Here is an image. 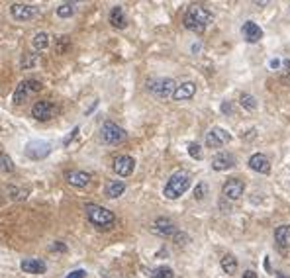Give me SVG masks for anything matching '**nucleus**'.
<instances>
[{
  "label": "nucleus",
  "instance_id": "obj_1",
  "mask_svg": "<svg viewBox=\"0 0 290 278\" xmlns=\"http://www.w3.org/2000/svg\"><path fill=\"white\" fill-rule=\"evenodd\" d=\"M212 22V12L202 4H190L185 14V28L194 34H204L206 26Z\"/></svg>",
  "mask_w": 290,
  "mask_h": 278
},
{
  "label": "nucleus",
  "instance_id": "obj_2",
  "mask_svg": "<svg viewBox=\"0 0 290 278\" xmlns=\"http://www.w3.org/2000/svg\"><path fill=\"white\" fill-rule=\"evenodd\" d=\"M190 175L186 173V171H177V173H173L171 175V179L167 180V184H165V190H163V194H165V198H169V200H177V198H181L188 188H190Z\"/></svg>",
  "mask_w": 290,
  "mask_h": 278
},
{
  "label": "nucleus",
  "instance_id": "obj_3",
  "mask_svg": "<svg viewBox=\"0 0 290 278\" xmlns=\"http://www.w3.org/2000/svg\"><path fill=\"white\" fill-rule=\"evenodd\" d=\"M84 212H86V218L92 225L100 227V229H110L114 223H116V216L114 212H110L108 208L104 206H98V204H86L84 206Z\"/></svg>",
  "mask_w": 290,
  "mask_h": 278
},
{
  "label": "nucleus",
  "instance_id": "obj_4",
  "mask_svg": "<svg viewBox=\"0 0 290 278\" xmlns=\"http://www.w3.org/2000/svg\"><path fill=\"white\" fill-rule=\"evenodd\" d=\"M100 139L102 143L106 145H118V143H124L127 139V133L114 121H104L102 127H100Z\"/></svg>",
  "mask_w": 290,
  "mask_h": 278
},
{
  "label": "nucleus",
  "instance_id": "obj_5",
  "mask_svg": "<svg viewBox=\"0 0 290 278\" xmlns=\"http://www.w3.org/2000/svg\"><path fill=\"white\" fill-rule=\"evenodd\" d=\"M175 88H177V82L173 79H151V80H147V90L155 98H161V100L173 98Z\"/></svg>",
  "mask_w": 290,
  "mask_h": 278
},
{
  "label": "nucleus",
  "instance_id": "obj_6",
  "mask_svg": "<svg viewBox=\"0 0 290 278\" xmlns=\"http://www.w3.org/2000/svg\"><path fill=\"white\" fill-rule=\"evenodd\" d=\"M41 88H43V84L40 82V80H36V79H28V80H22L18 86H16V90H14V96H12V102L16 104V106H20V104H24L32 94H38V92H41Z\"/></svg>",
  "mask_w": 290,
  "mask_h": 278
},
{
  "label": "nucleus",
  "instance_id": "obj_7",
  "mask_svg": "<svg viewBox=\"0 0 290 278\" xmlns=\"http://www.w3.org/2000/svg\"><path fill=\"white\" fill-rule=\"evenodd\" d=\"M49 153H51V145L47 141H41V139H32V141H28L24 147V155L32 161H41Z\"/></svg>",
  "mask_w": 290,
  "mask_h": 278
},
{
  "label": "nucleus",
  "instance_id": "obj_8",
  "mask_svg": "<svg viewBox=\"0 0 290 278\" xmlns=\"http://www.w3.org/2000/svg\"><path fill=\"white\" fill-rule=\"evenodd\" d=\"M229 141H231V133L226 131V129L220 127V125L212 127V129L206 133V147H210V149H220V147H224V145L229 143Z\"/></svg>",
  "mask_w": 290,
  "mask_h": 278
},
{
  "label": "nucleus",
  "instance_id": "obj_9",
  "mask_svg": "<svg viewBox=\"0 0 290 278\" xmlns=\"http://www.w3.org/2000/svg\"><path fill=\"white\" fill-rule=\"evenodd\" d=\"M38 12H40V8H38V6H34V4L14 2V4L10 6V16H12L14 20H18V22H28V20L36 18V16H38Z\"/></svg>",
  "mask_w": 290,
  "mask_h": 278
},
{
  "label": "nucleus",
  "instance_id": "obj_10",
  "mask_svg": "<svg viewBox=\"0 0 290 278\" xmlns=\"http://www.w3.org/2000/svg\"><path fill=\"white\" fill-rule=\"evenodd\" d=\"M243 192H245V182L241 179H237V177L228 179L224 182V186H222V194L228 200H239L243 196Z\"/></svg>",
  "mask_w": 290,
  "mask_h": 278
},
{
  "label": "nucleus",
  "instance_id": "obj_11",
  "mask_svg": "<svg viewBox=\"0 0 290 278\" xmlns=\"http://www.w3.org/2000/svg\"><path fill=\"white\" fill-rule=\"evenodd\" d=\"M55 112H57V108H55L51 102H47V100H40V102H36V104L32 106V116H34L38 121H47V119H51V118L55 116Z\"/></svg>",
  "mask_w": 290,
  "mask_h": 278
},
{
  "label": "nucleus",
  "instance_id": "obj_12",
  "mask_svg": "<svg viewBox=\"0 0 290 278\" xmlns=\"http://www.w3.org/2000/svg\"><path fill=\"white\" fill-rule=\"evenodd\" d=\"M114 173L118 175V177H129L131 173H133V169H135V161H133V157H129V155H120V157H116L114 159Z\"/></svg>",
  "mask_w": 290,
  "mask_h": 278
},
{
  "label": "nucleus",
  "instance_id": "obj_13",
  "mask_svg": "<svg viewBox=\"0 0 290 278\" xmlns=\"http://www.w3.org/2000/svg\"><path fill=\"white\" fill-rule=\"evenodd\" d=\"M151 231L157 233V235H161V237H171V235L177 233V225H175L173 219H169V218H157V219L153 221Z\"/></svg>",
  "mask_w": 290,
  "mask_h": 278
},
{
  "label": "nucleus",
  "instance_id": "obj_14",
  "mask_svg": "<svg viewBox=\"0 0 290 278\" xmlns=\"http://www.w3.org/2000/svg\"><path fill=\"white\" fill-rule=\"evenodd\" d=\"M249 169L259 173V175H269L270 173V161L263 153H255L249 157Z\"/></svg>",
  "mask_w": 290,
  "mask_h": 278
},
{
  "label": "nucleus",
  "instance_id": "obj_15",
  "mask_svg": "<svg viewBox=\"0 0 290 278\" xmlns=\"http://www.w3.org/2000/svg\"><path fill=\"white\" fill-rule=\"evenodd\" d=\"M235 163H237V161H235V155L224 151V153H218V155L212 159V169H214V171H228V169H233Z\"/></svg>",
  "mask_w": 290,
  "mask_h": 278
},
{
  "label": "nucleus",
  "instance_id": "obj_16",
  "mask_svg": "<svg viewBox=\"0 0 290 278\" xmlns=\"http://www.w3.org/2000/svg\"><path fill=\"white\" fill-rule=\"evenodd\" d=\"M194 94H196V84H194L192 80H186V82L177 84L175 94H173V100H177V102H181V100H190Z\"/></svg>",
  "mask_w": 290,
  "mask_h": 278
},
{
  "label": "nucleus",
  "instance_id": "obj_17",
  "mask_svg": "<svg viewBox=\"0 0 290 278\" xmlns=\"http://www.w3.org/2000/svg\"><path fill=\"white\" fill-rule=\"evenodd\" d=\"M241 34H243L247 43H257V41L263 40V30L255 22H245L243 28H241Z\"/></svg>",
  "mask_w": 290,
  "mask_h": 278
},
{
  "label": "nucleus",
  "instance_id": "obj_18",
  "mask_svg": "<svg viewBox=\"0 0 290 278\" xmlns=\"http://www.w3.org/2000/svg\"><path fill=\"white\" fill-rule=\"evenodd\" d=\"M274 243L282 253H286L290 245V225H278L274 229Z\"/></svg>",
  "mask_w": 290,
  "mask_h": 278
},
{
  "label": "nucleus",
  "instance_id": "obj_19",
  "mask_svg": "<svg viewBox=\"0 0 290 278\" xmlns=\"http://www.w3.org/2000/svg\"><path fill=\"white\" fill-rule=\"evenodd\" d=\"M67 182L75 188H84L90 184V175L84 171H71L67 173Z\"/></svg>",
  "mask_w": 290,
  "mask_h": 278
},
{
  "label": "nucleus",
  "instance_id": "obj_20",
  "mask_svg": "<svg viewBox=\"0 0 290 278\" xmlns=\"http://www.w3.org/2000/svg\"><path fill=\"white\" fill-rule=\"evenodd\" d=\"M22 270L28 274H43L47 270V264L40 258H24L22 260Z\"/></svg>",
  "mask_w": 290,
  "mask_h": 278
},
{
  "label": "nucleus",
  "instance_id": "obj_21",
  "mask_svg": "<svg viewBox=\"0 0 290 278\" xmlns=\"http://www.w3.org/2000/svg\"><path fill=\"white\" fill-rule=\"evenodd\" d=\"M110 24L114 26V28H118V30H124L125 26H127V20H125V12H124V8L122 6H114L112 10H110Z\"/></svg>",
  "mask_w": 290,
  "mask_h": 278
},
{
  "label": "nucleus",
  "instance_id": "obj_22",
  "mask_svg": "<svg viewBox=\"0 0 290 278\" xmlns=\"http://www.w3.org/2000/svg\"><path fill=\"white\" fill-rule=\"evenodd\" d=\"M106 196L108 198H120L124 192H125V184L122 182V180H110L108 184H106Z\"/></svg>",
  "mask_w": 290,
  "mask_h": 278
},
{
  "label": "nucleus",
  "instance_id": "obj_23",
  "mask_svg": "<svg viewBox=\"0 0 290 278\" xmlns=\"http://www.w3.org/2000/svg\"><path fill=\"white\" fill-rule=\"evenodd\" d=\"M220 264H222V270H224L226 274H229V276L237 272V260H235L233 255H224Z\"/></svg>",
  "mask_w": 290,
  "mask_h": 278
},
{
  "label": "nucleus",
  "instance_id": "obj_24",
  "mask_svg": "<svg viewBox=\"0 0 290 278\" xmlns=\"http://www.w3.org/2000/svg\"><path fill=\"white\" fill-rule=\"evenodd\" d=\"M34 49H38V51H43V49H47L49 47V34L47 32H38L36 36H34Z\"/></svg>",
  "mask_w": 290,
  "mask_h": 278
},
{
  "label": "nucleus",
  "instance_id": "obj_25",
  "mask_svg": "<svg viewBox=\"0 0 290 278\" xmlns=\"http://www.w3.org/2000/svg\"><path fill=\"white\" fill-rule=\"evenodd\" d=\"M75 10H77V4L75 2H63V4L57 6L55 12H57L59 18H71L75 14Z\"/></svg>",
  "mask_w": 290,
  "mask_h": 278
},
{
  "label": "nucleus",
  "instance_id": "obj_26",
  "mask_svg": "<svg viewBox=\"0 0 290 278\" xmlns=\"http://www.w3.org/2000/svg\"><path fill=\"white\" fill-rule=\"evenodd\" d=\"M239 104H241L245 110H249V112H253V110L257 108V100H255V96L249 94V92H241V96H239Z\"/></svg>",
  "mask_w": 290,
  "mask_h": 278
},
{
  "label": "nucleus",
  "instance_id": "obj_27",
  "mask_svg": "<svg viewBox=\"0 0 290 278\" xmlns=\"http://www.w3.org/2000/svg\"><path fill=\"white\" fill-rule=\"evenodd\" d=\"M0 173H4V175L14 173V163L8 155H0Z\"/></svg>",
  "mask_w": 290,
  "mask_h": 278
},
{
  "label": "nucleus",
  "instance_id": "obj_28",
  "mask_svg": "<svg viewBox=\"0 0 290 278\" xmlns=\"http://www.w3.org/2000/svg\"><path fill=\"white\" fill-rule=\"evenodd\" d=\"M36 63H38L36 53H24L22 59H20V67H22V69H32Z\"/></svg>",
  "mask_w": 290,
  "mask_h": 278
},
{
  "label": "nucleus",
  "instance_id": "obj_29",
  "mask_svg": "<svg viewBox=\"0 0 290 278\" xmlns=\"http://www.w3.org/2000/svg\"><path fill=\"white\" fill-rule=\"evenodd\" d=\"M151 278H175V274H173V268H169V266H159V268H155V270L151 272Z\"/></svg>",
  "mask_w": 290,
  "mask_h": 278
},
{
  "label": "nucleus",
  "instance_id": "obj_30",
  "mask_svg": "<svg viewBox=\"0 0 290 278\" xmlns=\"http://www.w3.org/2000/svg\"><path fill=\"white\" fill-rule=\"evenodd\" d=\"M188 155L192 157V159H196V161H200L202 159V147L196 143V141H192V143H188Z\"/></svg>",
  "mask_w": 290,
  "mask_h": 278
},
{
  "label": "nucleus",
  "instance_id": "obj_31",
  "mask_svg": "<svg viewBox=\"0 0 290 278\" xmlns=\"http://www.w3.org/2000/svg\"><path fill=\"white\" fill-rule=\"evenodd\" d=\"M10 198L12 200H26L28 198V190L26 188H10Z\"/></svg>",
  "mask_w": 290,
  "mask_h": 278
},
{
  "label": "nucleus",
  "instance_id": "obj_32",
  "mask_svg": "<svg viewBox=\"0 0 290 278\" xmlns=\"http://www.w3.org/2000/svg\"><path fill=\"white\" fill-rule=\"evenodd\" d=\"M206 192H208V186L204 182L196 184V188H194V200H204L206 198Z\"/></svg>",
  "mask_w": 290,
  "mask_h": 278
},
{
  "label": "nucleus",
  "instance_id": "obj_33",
  "mask_svg": "<svg viewBox=\"0 0 290 278\" xmlns=\"http://www.w3.org/2000/svg\"><path fill=\"white\" fill-rule=\"evenodd\" d=\"M69 38L67 36H61V40H59V43H57V53H65L67 49H69Z\"/></svg>",
  "mask_w": 290,
  "mask_h": 278
},
{
  "label": "nucleus",
  "instance_id": "obj_34",
  "mask_svg": "<svg viewBox=\"0 0 290 278\" xmlns=\"http://www.w3.org/2000/svg\"><path fill=\"white\" fill-rule=\"evenodd\" d=\"M79 131H81V129H79V127H75V129H73V131H71V133L63 139V145H65V147H69V145H71V141H73V139L79 135Z\"/></svg>",
  "mask_w": 290,
  "mask_h": 278
},
{
  "label": "nucleus",
  "instance_id": "obj_35",
  "mask_svg": "<svg viewBox=\"0 0 290 278\" xmlns=\"http://www.w3.org/2000/svg\"><path fill=\"white\" fill-rule=\"evenodd\" d=\"M84 276H86V270H83V268L73 270L71 274H67V278H84Z\"/></svg>",
  "mask_w": 290,
  "mask_h": 278
},
{
  "label": "nucleus",
  "instance_id": "obj_36",
  "mask_svg": "<svg viewBox=\"0 0 290 278\" xmlns=\"http://www.w3.org/2000/svg\"><path fill=\"white\" fill-rule=\"evenodd\" d=\"M49 251H63V253H65V251H67V245L61 243V241H57V243H53V245L49 247Z\"/></svg>",
  "mask_w": 290,
  "mask_h": 278
},
{
  "label": "nucleus",
  "instance_id": "obj_37",
  "mask_svg": "<svg viewBox=\"0 0 290 278\" xmlns=\"http://www.w3.org/2000/svg\"><path fill=\"white\" fill-rule=\"evenodd\" d=\"M222 112H224V114H233L231 102H222Z\"/></svg>",
  "mask_w": 290,
  "mask_h": 278
},
{
  "label": "nucleus",
  "instance_id": "obj_38",
  "mask_svg": "<svg viewBox=\"0 0 290 278\" xmlns=\"http://www.w3.org/2000/svg\"><path fill=\"white\" fill-rule=\"evenodd\" d=\"M243 278H257V272L255 270H245L243 272Z\"/></svg>",
  "mask_w": 290,
  "mask_h": 278
},
{
  "label": "nucleus",
  "instance_id": "obj_39",
  "mask_svg": "<svg viewBox=\"0 0 290 278\" xmlns=\"http://www.w3.org/2000/svg\"><path fill=\"white\" fill-rule=\"evenodd\" d=\"M278 65H280V61H276V59H274V61H270V67H272V69H276Z\"/></svg>",
  "mask_w": 290,
  "mask_h": 278
},
{
  "label": "nucleus",
  "instance_id": "obj_40",
  "mask_svg": "<svg viewBox=\"0 0 290 278\" xmlns=\"http://www.w3.org/2000/svg\"><path fill=\"white\" fill-rule=\"evenodd\" d=\"M274 276H276V278H288V276H286V274H284V272H276V274H274Z\"/></svg>",
  "mask_w": 290,
  "mask_h": 278
}]
</instances>
